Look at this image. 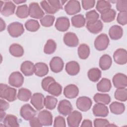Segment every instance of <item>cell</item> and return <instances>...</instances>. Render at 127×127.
Returning a JSON list of instances; mask_svg holds the SVG:
<instances>
[{
	"label": "cell",
	"instance_id": "cell-50",
	"mask_svg": "<svg viewBox=\"0 0 127 127\" xmlns=\"http://www.w3.org/2000/svg\"><path fill=\"white\" fill-rule=\"evenodd\" d=\"M116 8L120 11H126L127 9V0H119L116 1Z\"/></svg>",
	"mask_w": 127,
	"mask_h": 127
},
{
	"label": "cell",
	"instance_id": "cell-45",
	"mask_svg": "<svg viewBox=\"0 0 127 127\" xmlns=\"http://www.w3.org/2000/svg\"><path fill=\"white\" fill-rule=\"evenodd\" d=\"M55 16L52 15H46L40 19L41 25L46 27H51L54 24Z\"/></svg>",
	"mask_w": 127,
	"mask_h": 127
},
{
	"label": "cell",
	"instance_id": "cell-42",
	"mask_svg": "<svg viewBox=\"0 0 127 127\" xmlns=\"http://www.w3.org/2000/svg\"><path fill=\"white\" fill-rule=\"evenodd\" d=\"M111 7L112 5L110 1L101 0L97 1L96 5V9L101 14L105 11L111 8Z\"/></svg>",
	"mask_w": 127,
	"mask_h": 127
},
{
	"label": "cell",
	"instance_id": "cell-58",
	"mask_svg": "<svg viewBox=\"0 0 127 127\" xmlns=\"http://www.w3.org/2000/svg\"><path fill=\"white\" fill-rule=\"evenodd\" d=\"M13 2H14V3H15L16 4H20V3H23V2H26V0H13Z\"/></svg>",
	"mask_w": 127,
	"mask_h": 127
},
{
	"label": "cell",
	"instance_id": "cell-49",
	"mask_svg": "<svg viewBox=\"0 0 127 127\" xmlns=\"http://www.w3.org/2000/svg\"><path fill=\"white\" fill-rule=\"evenodd\" d=\"M109 122L105 119L97 118L94 121V126L95 127H109Z\"/></svg>",
	"mask_w": 127,
	"mask_h": 127
},
{
	"label": "cell",
	"instance_id": "cell-2",
	"mask_svg": "<svg viewBox=\"0 0 127 127\" xmlns=\"http://www.w3.org/2000/svg\"><path fill=\"white\" fill-rule=\"evenodd\" d=\"M16 90L6 84L0 83V97L9 102H13L16 99Z\"/></svg>",
	"mask_w": 127,
	"mask_h": 127
},
{
	"label": "cell",
	"instance_id": "cell-27",
	"mask_svg": "<svg viewBox=\"0 0 127 127\" xmlns=\"http://www.w3.org/2000/svg\"><path fill=\"white\" fill-rule=\"evenodd\" d=\"M112 88V84L110 79L103 78L97 84L98 91L101 92H108Z\"/></svg>",
	"mask_w": 127,
	"mask_h": 127
},
{
	"label": "cell",
	"instance_id": "cell-20",
	"mask_svg": "<svg viewBox=\"0 0 127 127\" xmlns=\"http://www.w3.org/2000/svg\"><path fill=\"white\" fill-rule=\"evenodd\" d=\"M70 26L69 19L65 16L58 17L56 21L55 27L61 32L66 31Z\"/></svg>",
	"mask_w": 127,
	"mask_h": 127
},
{
	"label": "cell",
	"instance_id": "cell-12",
	"mask_svg": "<svg viewBox=\"0 0 127 127\" xmlns=\"http://www.w3.org/2000/svg\"><path fill=\"white\" fill-rule=\"evenodd\" d=\"M72 109V106L70 101L65 99L60 101L58 106L59 113L64 116L68 115L71 113Z\"/></svg>",
	"mask_w": 127,
	"mask_h": 127
},
{
	"label": "cell",
	"instance_id": "cell-8",
	"mask_svg": "<svg viewBox=\"0 0 127 127\" xmlns=\"http://www.w3.org/2000/svg\"><path fill=\"white\" fill-rule=\"evenodd\" d=\"M29 15L35 19H41L44 15L45 13L37 2H33L29 5Z\"/></svg>",
	"mask_w": 127,
	"mask_h": 127
},
{
	"label": "cell",
	"instance_id": "cell-28",
	"mask_svg": "<svg viewBox=\"0 0 127 127\" xmlns=\"http://www.w3.org/2000/svg\"><path fill=\"white\" fill-rule=\"evenodd\" d=\"M4 127H17L19 126L17 118L11 114H8L5 116L3 120Z\"/></svg>",
	"mask_w": 127,
	"mask_h": 127
},
{
	"label": "cell",
	"instance_id": "cell-9",
	"mask_svg": "<svg viewBox=\"0 0 127 127\" xmlns=\"http://www.w3.org/2000/svg\"><path fill=\"white\" fill-rule=\"evenodd\" d=\"M24 82V77L19 71L12 72L8 78V83L14 87H21Z\"/></svg>",
	"mask_w": 127,
	"mask_h": 127
},
{
	"label": "cell",
	"instance_id": "cell-22",
	"mask_svg": "<svg viewBox=\"0 0 127 127\" xmlns=\"http://www.w3.org/2000/svg\"><path fill=\"white\" fill-rule=\"evenodd\" d=\"M20 70L24 75L27 76H31L35 72V65L30 61H24L21 65Z\"/></svg>",
	"mask_w": 127,
	"mask_h": 127
},
{
	"label": "cell",
	"instance_id": "cell-10",
	"mask_svg": "<svg viewBox=\"0 0 127 127\" xmlns=\"http://www.w3.org/2000/svg\"><path fill=\"white\" fill-rule=\"evenodd\" d=\"M92 102L91 99L86 96H81L77 98L76 105L79 110L82 112L88 111L91 107Z\"/></svg>",
	"mask_w": 127,
	"mask_h": 127
},
{
	"label": "cell",
	"instance_id": "cell-6",
	"mask_svg": "<svg viewBox=\"0 0 127 127\" xmlns=\"http://www.w3.org/2000/svg\"><path fill=\"white\" fill-rule=\"evenodd\" d=\"M82 114L77 111L71 112L67 118V123L69 127H77L82 120Z\"/></svg>",
	"mask_w": 127,
	"mask_h": 127
},
{
	"label": "cell",
	"instance_id": "cell-54",
	"mask_svg": "<svg viewBox=\"0 0 127 127\" xmlns=\"http://www.w3.org/2000/svg\"><path fill=\"white\" fill-rule=\"evenodd\" d=\"M9 107V105L8 103L1 98L0 99V110L5 111L7 109H8Z\"/></svg>",
	"mask_w": 127,
	"mask_h": 127
},
{
	"label": "cell",
	"instance_id": "cell-56",
	"mask_svg": "<svg viewBox=\"0 0 127 127\" xmlns=\"http://www.w3.org/2000/svg\"><path fill=\"white\" fill-rule=\"evenodd\" d=\"M6 27V24L5 22L3 20L2 18H0V32L4 30Z\"/></svg>",
	"mask_w": 127,
	"mask_h": 127
},
{
	"label": "cell",
	"instance_id": "cell-38",
	"mask_svg": "<svg viewBox=\"0 0 127 127\" xmlns=\"http://www.w3.org/2000/svg\"><path fill=\"white\" fill-rule=\"evenodd\" d=\"M87 75L90 81L95 82L101 78V71L98 68H92L88 70Z\"/></svg>",
	"mask_w": 127,
	"mask_h": 127
},
{
	"label": "cell",
	"instance_id": "cell-21",
	"mask_svg": "<svg viewBox=\"0 0 127 127\" xmlns=\"http://www.w3.org/2000/svg\"><path fill=\"white\" fill-rule=\"evenodd\" d=\"M78 93V88L74 84H69L66 86L64 89V96L68 99L75 98L77 96Z\"/></svg>",
	"mask_w": 127,
	"mask_h": 127
},
{
	"label": "cell",
	"instance_id": "cell-14",
	"mask_svg": "<svg viewBox=\"0 0 127 127\" xmlns=\"http://www.w3.org/2000/svg\"><path fill=\"white\" fill-rule=\"evenodd\" d=\"M114 61L118 64H125L127 62V52L126 49L120 48L116 50L113 54Z\"/></svg>",
	"mask_w": 127,
	"mask_h": 127
},
{
	"label": "cell",
	"instance_id": "cell-15",
	"mask_svg": "<svg viewBox=\"0 0 127 127\" xmlns=\"http://www.w3.org/2000/svg\"><path fill=\"white\" fill-rule=\"evenodd\" d=\"M86 27L91 33L97 34L101 32L103 28V24L100 20L87 21Z\"/></svg>",
	"mask_w": 127,
	"mask_h": 127
},
{
	"label": "cell",
	"instance_id": "cell-37",
	"mask_svg": "<svg viewBox=\"0 0 127 127\" xmlns=\"http://www.w3.org/2000/svg\"><path fill=\"white\" fill-rule=\"evenodd\" d=\"M17 97L19 100L27 102L31 97V92L27 88H21L18 90Z\"/></svg>",
	"mask_w": 127,
	"mask_h": 127
},
{
	"label": "cell",
	"instance_id": "cell-3",
	"mask_svg": "<svg viewBox=\"0 0 127 127\" xmlns=\"http://www.w3.org/2000/svg\"><path fill=\"white\" fill-rule=\"evenodd\" d=\"M7 31L12 37L16 38L21 36L24 32V28L22 23L18 22H13L7 26Z\"/></svg>",
	"mask_w": 127,
	"mask_h": 127
},
{
	"label": "cell",
	"instance_id": "cell-16",
	"mask_svg": "<svg viewBox=\"0 0 127 127\" xmlns=\"http://www.w3.org/2000/svg\"><path fill=\"white\" fill-rule=\"evenodd\" d=\"M113 83L117 88H125L127 86V77L126 74L122 73H118L113 77Z\"/></svg>",
	"mask_w": 127,
	"mask_h": 127
},
{
	"label": "cell",
	"instance_id": "cell-30",
	"mask_svg": "<svg viewBox=\"0 0 127 127\" xmlns=\"http://www.w3.org/2000/svg\"><path fill=\"white\" fill-rule=\"evenodd\" d=\"M110 110L114 114L120 115L123 114L125 110V105L119 102H113L109 106Z\"/></svg>",
	"mask_w": 127,
	"mask_h": 127
},
{
	"label": "cell",
	"instance_id": "cell-26",
	"mask_svg": "<svg viewBox=\"0 0 127 127\" xmlns=\"http://www.w3.org/2000/svg\"><path fill=\"white\" fill-rule=\"evenodd\" d=\"M49 72V67L47 64L44 63H37L35 64V72L36 75L39 77H43L47 75Z\"/></svg>",
	"mask_w": 127,
	"mask_h": 127
},
{
	"label": "cell",
	"instance_id": "cell-43",
	"mask_svg": "<svg viewBox=\"0 0 127 127\" xmlns=\"http://www.w3.org/2000/svg\"><path fill=\"white\" fill-rule=\"evenodd\" d=\"M26 29L30 32H36L40 27V24L37 20L29 19L25 23Z\"/></svg>",
	"mask_w": 127,
	"mask_h": 127
},
{
	"label": "cell",
	"instance_id": "cell-18",
	"mask_svg": "<svg viewBox=\"0 0 127 127\" xmlns=\"http://www.w3.org/2000/svg\"><path fill=\"white\" fill-rule=\"evenodd\" d=\"M64 44L70 47H76L79 43V40L76 35L73 32H67L64 36Z\"/></svg>",
	"mask_w": 127,
	"mask_h": 127
},
{
	"label": "cell",
	"instance_id": "cell-5",
	"mask_svg": "<svg viewBox=\"0 0 127 127\" xmlns=\"http://www.w3.org/2000/svg\"><path fill=\"white\" fill-rule=\"evenodd\" d=\"M66 13L70 15H74L81 10L80 2L76 0H70L67 2L64 7Z\"/></svg>",
	"mask_w": 127,
	"mask_h": 127
},
{
	"label": "cell",
	"instance_id": "cell-39",
	"mask_svg": "<svg viewBox=\"0 0 127 127\" xmlns=\"http://www.w3.org/2000/svg\"><path fill=\"white\" fill-rule=\"evenodd\" d=\"M15 14L20 18H27L29 15V7L27 5L25 4L19 5L16 9Z\"/></svg>",
	"mask_w": 127,
	"mask_h": 127
},
{
	"label": "cell",
	"instance_id": "cell-1",
	"mask_svg": "<svg viewBox=\"0 0 127 127\" xmlns=\"http://www.w3.org/2000/svg\"><path fill=\"white\" fill-rule=\"evenodd\" d=\"M66 1L63 0H43L41 1L40 4L42 8L47 13L54 14L59 10L63 9V5Z\"/></svg>",
	"mask_w": 127,
	"mask_h": 127
},
{
	"label": "cell",
	"instance_id": "cell-51",
	"mask_svg": "<svg viewBox=\"0 0 127 127\" xmlns=\"http://www.w3.org/2000/svg\"><path fill=\"white\" fill-rule=\"evenodd\" d=\"M55 127H66L65 119L64 117L61 116H57L55 118L54 123Z\"/></svg>",
	"mask_w": 127,
	"mask_h": 127
},
{
	"label": "cell",
	"instance_id": "cell-11",
	"mask_svg": "<svg viewBox=\"0 0 127 127\" xmlns=\"http://www.w3.org/2000/svg\"><path fill=\"white\" fill-rule=\"evenodd\" d=\"M45 97L41 93H35L31 97L30 103L38 111L42 110L44 106Z\"/></svg>",
	"mask_w": 127,
	"mask_h": 127
},
{
	"label": "cell",
	"instance_id": "cell-31",
	"mask_svg": "<svg viewBox=\"0 0 127 127\" xmlns=\"http://www.w3.org/2000/svg\"><path fill=\"white\" fill-rule=\"evenodd\" d=\"M9 51L10 54L15 57H21L24 54L23 47L18 44H13L9 47Z\"/></svg>",
	"mask_w": 127,
	"mask_h": 127
},
{
	"label": "cell",
	"instance_id": "cell-7",
	"mask_svg": "<svg viewBox=\"0 0 127 127\" xmlns=\"http://www.w3.org/2000/svg\"><path fill=\"white\" fill-rule=\"evenodd\" d=\"M36 111L29 104L23 105L20 110V114L22 118L26 121H30L36 115Z\"/></svg>",
	"mask_w": 127,
	"mask_h": 127
},
{
	"label": "cell",
	"instance_id": "cell-48",
	"mask_svg": "<svg viewBox=\"0 0 127 127\" xmlns=\"http://www.w3.org/2000/svg\"><path fill=\"white\" fill-rule=\"evenodd\" d=\"M85 17L87 21H93L98 19L99 15L95 10H92L86 13Z\"/></svg>",
	"mask_w": 127,
	"mask_h": 127
},
{
	"label": "cell",
	"instance_id": "cell-52",
	"mask_svg": "<svg viewBox=\"0 0 127 127\" xmlns=\"http://www.w3.org/2000/svg\"><path fill=\"white\" fill-rule=\"evenodd\" d=\"M81 3L83 9L88 10L94 6L95 1L94 0H82Z\"/></svg>",
	"mask_w": 127,
	"mask_h": 127
},
{
	"label": "cell",
	"instance_id": "cell-33",
	"mask_svg": "<svg viewBox=\"0 0 127 127\" xmlns=\"http://www.w3.org/2000/svg\"><path fill=\"white\" fill-rule=\"evenodd\" d=\"M85 18L82 14H79L73 16L71 18V24L75 28H81L85 24Z\"/></svg>",
	"mask_w": 127,
	"mask_h": 127
},
{
	"label": "cell",
	"instance_id": "cell-24",
	"mask_svg": "<svg viewBox=\"0 0 127 127\" xmlns=\"http://www.w3.org/2000/svg\"><path fill=\"white\" fill-rule=\"evenodd\" d=\"M109 35L111 39L114 40H119L123 36V29L119 25H113L109 29Z\"/></svg>",
	"mask_w": 127,
	"mask_h": 127
},
{
	"label": "cell",
	"instance_id": "cell-53",
	"mask_svg": "<svg viewBox=\"0 0 127 127\" xmlns=\"http://www.w3.org/2000/svg\"><path fill=\"white\" fill-rule=\"evenodd\" d=\"M29 124L31 127H33L43 126L38 117H34L33 119L30 120L29 121Z\"/></svg>",
	"mask_w": 127,
	"mask_h": 127
},
{
	"label": "cell",
	"instance_id": "cell-34",
	"mask_svg": "<svg viewBox=\"0 0 127 127\" xmlns=\"http://www.w3.org/2000/svg\"><path fill=\"white\" fill-rule=\"evenodd\" d=\"M116 15V11L113 9L110 8L101 13V18L104 22H111L115 19Z\"/></svg>",
	"mask_w": 127,
	"mask_h": 127
},
{
	"label": "cell",
	"instance_id": "cell-47",
	"mask_svg": "<svg viewBox=\"0 0 127 127\" xmlns=\"http://www.w3.org/2000/svg\"><path fill=\"white\" fill-rule=\"evenodd\" d=\"M117 20L118 23L122 25H125L127 23V12L126 11L120 12L117 16Z\"/></svg>",
	"mask_w": 127,
	"mask_h": 127
},
{
	"label": "cell",
	"instance_id": "cell-17",
	"mask_svg": "<svg viewBox=\"0 0 127 127\" xmlns=\"http://www.w3.org/2000/svg\"><path fill=\"white\" fill-rule=\"evenodd\" d=\"M64 63L62 58L59 57H53L50 62V67L51 70L55 73L61 72L64 68Z\"/></svg>",
	"mask_w": 127,
	"mask_h": 127
},
{
	"label": "cell",
	"instance_id": "cell-40",
	"mask_svg": "<svg viewBox=\"0 0 127 127\" xmlns=\"http://www.w3.org/2000/svg\"><path fill=\"white\" fill-rule=\"evenodd\" d=\"M58 100L54 96L48 95L44 99V106L46 109L49 110L54 109L57 104Z\"/></svg>",
	"mask_w": 127,
	"mask_h": 127
},
{
	"label": "cell",
	"instance_id": "cell-55",
	"mask_svg": "<svg viewBox=\"0 0 127 127\" xmlns=\"http://www.w3.org/2000/svg\"><path fill=\"white\" fill-rule=\"evenodd\" d=\"M81 127H92V122L89 120H84L82 122V123L81 125Z\"/></svg>",
	"mask_w": 127,
	"mask_h": 127
},
{
	"label": "cell",
	"instance_id": "cell-4",
	"mask_svg": "<svg viewBox=\"0 0 127 127\" xmlns=\"http://www.w3.org/2000/svg\"><path fill=\"white\" fill-rule=\"evenodd\" d=\"M109 42V39L107 35L105 33H102L95 39L94 42V47L98 51H103L108 48Z\"/></svg>",
	"mask_w": 127,
	"mask_h": 127
},
{
	"label": "cell",
	"instance_id": "cell-44",
	"mask_svg": "<svg viewBox=\"0 0 127 127\" xmlns=\"http://www.w3.org/2000/svg\"><path fill=\"white\" fill-rule=\"evenodd\" d=\"M57 49V44L53 39H49L44 48V52L46 54H52L55 52Z\"/></svg>",
	"mask_w": 127,
	"mask_h": 127
},
{
	"label": "cell",
	"instance_id": "cell-41",
	"mask_svg": "<svg viewBox=\"0 0 127 127\" xmlns=\"http://www.w3.org/2000/svg\"><path fill=\"white\" fill-rule=\"evenodd\" d=\"M114 97L117 100L125 102L127 100V89L125 88H119L115 91Z\"/></svg>",
	"mask_w": 127,
	"mask_h": 127
},
{
	"label": "cell",
	"instance_id": "cell-29",
	"mask_svg": "<svg viewBox=\"0 0 127 127\" xmlns=\"http://www.w3.org/2000/svg\"><path fill=\"white\" fill-rule=\"evenodd\" d=\"M112 63V60L111 57L109 55L104 54L100 58L99 65L101 69L106 70L111 67Z\"/></svg>",
	"mask_w": 127,
	"mask_h": 127
},
{
	"label": "cell",
	"instance_id": "cell-35",
	"mask_svg": "<svg viewBox=\"0 0 127 127\" xmlns=\"http://www.w3.org/2000/svg\"><path fill=\"white\" fill-rule=\"evenodd\" d=\"M90 52L89 47L85 44H80L77 49L78 57L82 60H85L88 58Z\"/></svg>",
	"mask_w": 127,
	"mask_h": 127
},
{
	"label": "cell",
	"instance_id": "cell-46",
	"mask_svg": "<svg viewBox=\"0 0 127 127\" xmlns=\"http://www.w3.org/2000/svg\"><path fill=\"white\" fill-rule=\"evenodd\" d=\"M55 81V79L51 76H47L43 79L41 82V86L42 89L47 92L49 85L53 82Z\"/></svg>",
	"mask_w": 127,
	"mask_h": 127
},
{
	"label": "cell",
	"instance_id": "cell-23",
	"mask_svg": "<svg viewBox=\"0 0 127 127\" xmlns=\"http://www.w3.org/2000/svg\"><path fill=\"white\" fill-rule=\"evenodd\" d=\"M15 9V4L11 1H7L5 2L0 8V13L4 16H9L14 14Z\"/></svg>",
	"mask_w": 127,
	"mask_h": 127
},
{
	"label": "cell",
	"instance_id": "cell-13",
	"mask_svg": "<svg viewBox=\"0 0 127 127\" xmlns=\"http://www.w3.org/2000/svg\"><path fill=\"white\" fill-rule=\"evenodd\" d=\"M37 117L43 126H51L53 123V115L48 110H44L40 111Z\"/></svg>",
	"mask_w": 127,
	"mask_h": 127
},
{
	"label": "cell",
	"instance_id": "cell-19",
	"mask_svg": "<svg viewBox=\"0 0 127 127\" xmlns=\"http://www.w3.org/2000/svg\"><path fill=\"white\" fill-rule=\"evenodd\" d=\"M92 111L94 115L96 117H106L109 114L108 107L102 103H97L93 107Z\"/></svg>",
	"mask_w": 127,
	"mask_h": 127
},
{
	"label": "cell",
	"instance_id": "cell-57",
	"mask_svg": "<svg viewBox=\"0 0 127 127\" xmlns=\"http://www.w3.org/2000/svg\"><path fill=\"white\" fill-rule=\"evenodd\" d=\"M5 117V112L3 111L0 110V122L3 121L4 118Z\"/></svg>",
	"mask_w": 127,
	"mask_h": 127
},
{
	"label": "cell",
	"instance_id": "cell-36",
	"mask_svg": "<svg viewBox=\"0 0 127 127\" xmlns=\"http://www.w3.org/2000/svg\"><path fill=\"white\" fill-rule=\"evenodd\" d=\"M94 101L97 103H102L108 105L111 101V98L109 94L97 93L93 96Z\"/></svg>",
	"mask_w": 127,
	"mask_h": 127
},
{
	"label": "cell",
	"instance_id": "cell-32",
	"mask_svg": "<svg viewBox=\"0 0 127 127\" xmlns=\"http://www.w3.org/2000/svg\"><path fill=\"white\" fill-rule=\"evenodd\" d=\"M47 92L54 96H59L62 92V87L58 82L54 81L49 86Z\"/></svg>",
	"mask_w": 127,
	"mask_h": 127
},
{
	"label": "cell",
	"instance_id": "cell-25",
	"mask_svg": "<svg viewBox=\"0 0 127 127\" xmlns=\"http://www.w3.org/2000/svg\"><path fill=\"white\" fill-rule=\"evenodd\" d=\"M66 72L70 75L73 76L77 74L80 71V65L75 61H70L66 63L65 67Z\"/></svg>",
	"mask_w": 127,
	"mask_h": 127
}]
</instances>
